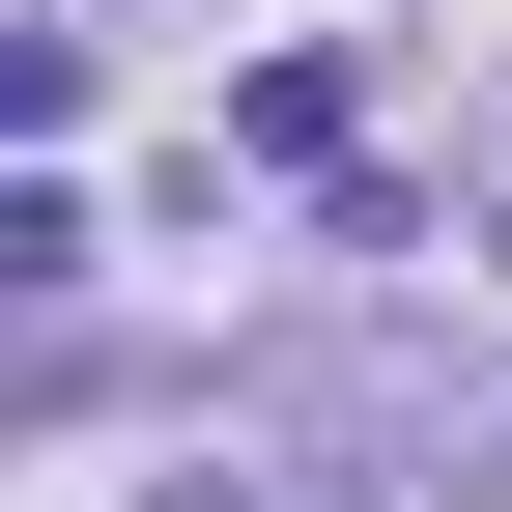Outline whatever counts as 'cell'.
Masks as SVG:
<instances>
[{
	"instance_id": "obj_1",
	"label": "cell",
	"mask_w": 512,
	"mask_h": 512,
	"mask_svg": "<svg viewBox=\"0 0 512 512\" xmlns=\"http://www.w3.org/2000/svg\"><path fill=\"white\" fill-rule=\"evenodd\" d=\"M228 143H256V171H370V86H342V57H256Z\"/></svg>"
}]
</instances>
